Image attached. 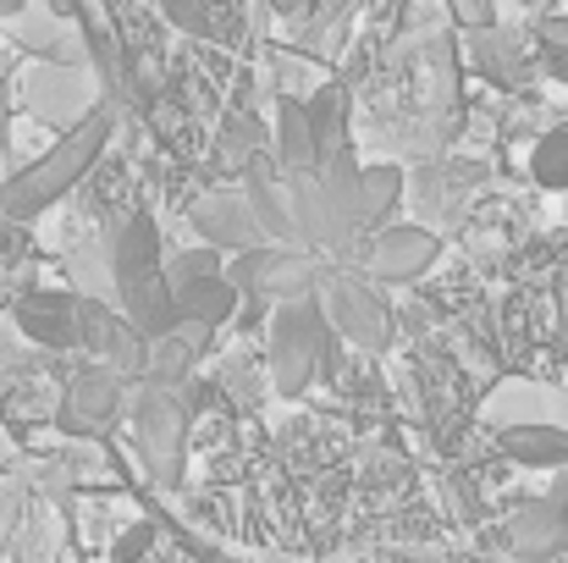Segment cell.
<instances>
[{"mask_svg":"<svg viewBox=\"0 0 568 563\" xmlns=\"http://www.w3.org/2000/svg\"><path fill=\"white\" fill-rule=\"evenodd\" d=\"M6 28H11L17 44H22L28 56H39L44 67H83V39L72 33V17H55L50 6H33V0H28Z\"/></svg>","mask_w":568,"mask_h":563,"instance_id":"12","label":"cell"},{"mask_svg":"<svg viewBox=\"0 0 568 563\" xmlns=\"http://www.w3.org/2000/svg\"><path fill=\"white\" fill-rule=\"evenodd\" d=\"M276 167H282L287 178L321 167V144H315V128H310L304 100H282V105H276Z\"/></svg>","mask_w":568,"mask_h":563,"instance_id":"18","label":"cell"},{"mask_svg":"<svg viewBox=\"0 0 568 563\" xmlns=\"http://www.w3.org/2000/svg\"><path fill=\"white\" fill-rule=\"evenodd\" d=\"M243 199H248V210H254V221H260L265 243L304 249L298 221H293V199H287V178H265V172H254V178H248V188H243Z\"/></svg>","mask_w":568,"mask_h":563,"instance_id":"16","label":"cell"},{"mask_svg":"<svg viewBox=\"0 0 568 563\" xmlns=\"http://www.w3.org/2000/svg\"><path fill=\"white\" fill-rule=\"evenodd\" d=\"M447 6H453L458 28H469V33H480V28H497V0H447Z\"/></svg>","mask_w":568,"mask_h":563,"instance_id":"25","label":"cell"},{"mask_svg":"<svg viewBox=\"0 0 568 563\" xmlns=\"http://www.w3.org/2000/svg\"><path fill=\"white\" fill-rule=\"evenodd\" d=\"M530 178L541 188H568V122L552 128V133H541V144L530 155Z\"/></svg>","mask_w":568,"mask_h":563,"instance_id":"23","label":"cell"},{"mask_svg":"<svg viewBox=\"0 0 568 563\" xmlns=\"http://www.w3.org/2000/svg\"><path fill=\"white\" fill-rule=\"evenodd\" d=\"M155 6H161V17H166V22H178L183 33H210V28H215V22H210V11H204L199 0H155Z\"/></svg>","mask_w":568,"mask_h":563,"instance_id":"24","label":"cell"},{"mask_svg":"<svg viewBox=\"0 0 568 563\" xmlns=\"http://www.w3.org/2000/svg\"><path fill=\"white\" fill-rule=\"evenodd\" d=\"M150 542H155V531H150V525H133V531H122V536H116L111 559L116 563H139L144 553H150Z\"/></svg>","mask_w":568,"mask_h":563,"instance_id":"27","label":"cell"},{"mask_svg":"<svg viewBox=\"0 0 568 563\" xmlns=\"http://www.w3.org/2000/svg\"><path fill=\"white\" fill-rule=\"evenodd\" d=\"M17 332L39 349H83V299L61 288H33L17 299Z\"/></svg>","mask_w":568,"mask_h":563,"instance_id":"10","label":"cell"},{"mask_svg":"<svg viewBox=\"0 0 568 563\" xmlns=\"http://www.w3.org/2000/svg\"><path fill=\"white\" fill-rule=\"evenodd\" d=\"M116 371H83L67 386V403H61V425L78 431V436H94L116 420Z\"/></svg>","mask_w":568,"mask_h":563,"instance_id":"14","label":"cell"},{"mask_svg":"<svg viewBox=\"0 0 568 563\" xmlns=\"http://www.w3.org/2000/svg\"><path fill=\"white\" fill-rule=\"evenodd\" d=\"M22 6H28V0H0V22H11V17H17Z\"/></svg>","mask_w":568,"mask_h":563,"instance_id":"29","label":"cell"},{"mask_svg":"<svg viewBox=\"0 0 568 563\" xmlns=\"http://www.w3.org/2000/svg\"><path fill=\"white\" fill-rule=\"evenodd\" d=\"M189 227L199 232V243L215 249V254H243V249L265 243V232H260V221H254L243 193H204L189 210Z\"/></svg>","mask_w":568,"mask_h":563,"instance_id":"11","label":"cell"},{"mask_svg":"<svg viewBox=\"0 0 568 563\" xmlns=\"http://www.w3.org/2000/svg\"><path fill=\"white\" fill-rule=\"evenodd\" d=\"M397 204H403V172L397 167H359V227L365 232H376L386 227L392 215H397Z\"/></svg>","mask_w":568,"mask_h":563,"instance_id":"20","label":"cell"},{"mask_svg":"<svg viewBox=\"0 0 568 563\" xmlns=\"http://www.w3.org/2000/svg\"><path fill=\"white\" fill-rule=\"evenodd\" d=\"M105 144H111V105H89L39 161H28L17 178L0 183V215L17 221V227L22 221H39L55 199H67L72 188L94 172V161L105 155Z\"/></svg>","mask_w":568,"mask_h":563,"instance_id":"2","label":"cell"},{"mask_svg":"<svg viewBox=\"0 0 568 563\" xmlns=\"http://www.w3.org/2000/svg\"><path fill=\"white\" fill-rule=\"evenodd\" d=\"M503 453L519 470H568V431L564 425H541V420H519L503 425Z\"/></svg>","mask_w":568,"mask_h":563,"instance_id":"15","label":"cell"},{"mask_svg":"<svg viewBox=\"0 0 568 563\" xmlns=\"http://www.w3.org/2000/svg\"><path fill=\"white\" fill-rule=\"evenodd\" d=\"M436 260H442V238H436L430 227L392 221V227L365 232V243H359V260H354V265H359L376 288H408V282H419Z\"/></svg>","mask_w":568,"mask_h":563,"instance_id":"5","label":"cell"},{"mask_svg":"<svg viewBox=\"0 0 568 563\" xmlns=\"http://www.w3.org/2000/svg\"><path fill=\"white\" fill-rule=\"evenodd\" d=\"M508 547L525 563H552L568 553V470L541 492L525 497L508 520Z\"/></svg>","mask_w":568,"mask_h":563,"instance_id":"8","label":"cell"},{"mask_svg":"<svg viewBox=\"0 0 568 563\" xmlns=\"http://www.w3.org/2000/svg\"><path fill=\"white\" fill-rule=\"evenodd\" d=\"M248 144H260V122H248V117H232V122H226V139H221L226 161H243V155H248Z\"/></svg>","mask_w":568,"mask_h":563,"instance_id":"26","label":"cell"},{"mask_svg":"<svg viewBox=\"0 0 568 563\" xmlns=\"http://www.w3.org/2000/svg\"><path fill=\"white\" fill-rule=\"evenodd\" d=\"M44 6H50L55 17H78V6H83V0H44Z\"/></svg>","mask_w":568,"mask_h":563,"instance_id":"28","label":"cell"},{"mask_svg":"<svg viewBox=\"0 0 568 563\" xmlns=\"http://www.w3.org/2000/svg\"><path fill=\"white\" fill-rule=\"evenodd\" d=\"M83 349L105 360V371H139L144 365V338L122 321V310H105L83 299Z\"/></svg>","mask_w":568,"mask_h":563,"instance_id":"13","label":"cell"},{"mask_svg":"<svg viewBox=\"0 0 568 563\" xmlns=\"http://www.w3.org/2000/svg\"><path fill=\"white\" fill-rule=\"evenodd\" d=\"M276 6H282V11H304L310 0H276Z\"/></svg>","mask_w":568,"mask_h":563,"instance_id":"30","label":"cell"},{"mask_svg":"<svg viewBox=\"0 0 568 563\" xmlns=\"http://www.w3.org/2000/svg\"><path fill=\"white\" fill-rule=\"evenodd\" d=\"M332 354V326L321 315L315 299H293V304H276L271 315V343H265V360H271V381L282 398H298L315 375L321 360Z\"/></svg>","mask_w":568,"mask_h":563,"instance_id":"4","label":"cell"},{"mask_svg":"<svg viewBox=\"0 0 568 563\" xmlns=\"http://www.w3.org/2000/svg\"><path fill=\"white\" fill-rule=\"evenodd\" d=\"M178 310H183V326H199V332H215V326H226L237 310H243V293L232 288V277L221 271V277H210L204 288H193L178 299Z\"/></svg>","mask_w":568,"mask_h":563,"instance_id":"19","label":"cell"},{"mask_svg":"<svg viewBox=\"0 0 568 563\" xmlns=\"http://www.w3.org/2000/svg\"><path fill=\"white\" fill-rule=\"evenodd\" d=\"M161 227L155 215H128L116 232H111V288H116V304L128 310L133 299H144L155 282H161Z\"/></svg>","mask_w":568,"mask_h":563,"instance_id":"9","label":"cell"},{"mask_svg":"<svg viewBox=\"0 0 568 563\" xmlns=\"http://www.w3.org/2000/svg\"><path fill=\"white\" fill-rule=\"evenodd\" d=\"M133 420H139V448H144L155 481L178 486L183 481V459H189V409H183V398L172 386H150L139 398Z\"/></svg>","mask_w":568,"mask_h":563,"instance_id":"7","label":"cell"},{"mask_svg":"<svg viewBox=\"0 0 568 563\" xmlns=\"http://www.w3.org/2000/svg\"><path fill=\"white\" fill-rule=\"evenodd\" d=\"M315 304L332 326V338L365 349V354H386L392 338H397V321H392V304L365 271H321L315 282Z\"/></svg>","mask_w":568,"mask_h":563,"instance_id":"3","label":"cell"},{"mask_svg":"<svg viewBox=\"0 0 568 563\" xmlns=\"http://www.w3.org/2000/svg\"><path fill=\"white\" fill-rule=\"evenodd\" d=\"M469 44H475V67H480L491 83H503V89H525V83L536 78V61H530V50H519L514 33H503V28H480V33H469Z\"/></svg>","mask_w":568,"mask_h":563,"instance_id":"17","label":"cell"},{"mask_svg":"<svg viewBox=\"0 0 568 563\" xmlns=\"http://www.w3.org/2000/svg\"><path fill=\"white\" fill-rule=\"evenodd\" d=\"M226 265H221V254L215 249H204V243H193L183 254H172L166 265H161V277H166V288H172V299H183L193 288H204L210 277H221Z\"/></svg>","mask_w":568,"mask_h":563,"instance_id":"22","label":"cell"},{"mask_svg":"<svg viewBox=\"0 0 568 563\" xmlns=\"http://www.w3.org/2000/svg\"><path fill=\"white\" fill-rule=\"evenodd\" d=\"M287 199H293V221H298L304 249H321L332 260H359L365 227H359V155H354V144L321 155L315 172L287 178Z\"/></svg>","mask_w":568,"mask_h":563,"instance_id":"1","label":"cell"},{"mask_svg":"<svg viewBox=\"0 0 568 563\" xmlns=\"http://www.w3.org/2000/svg\"><path fill=\"white\" fill-rule=\"evenodd\" d=\"M232 288L243 299H265V304H293V299H315V282H321V265L298 260V249H282V243H260V249H243L232 265H226Z\"/></svg>","mask_w":568,"mask_h":563,"instance_id":"6","label":"cell"},{"mask_svg":"<svg viewBox=\"0 0 568 563\" xmlns=\"http://www.w3.org/2000/svg\"><path fill=\"white\" fill-rule=\"evenodd\" d=\"M304 111H310V128H315L321 155H332V150L348 144V89L343 83H321L315 100H304Z\"/></svg>","mask_w":568,"mask_h":563,"instance_id":"21","label":"cell"}]
</instances>
